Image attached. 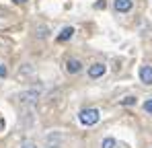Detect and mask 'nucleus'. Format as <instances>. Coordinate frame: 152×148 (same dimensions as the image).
Wrapping results in <instances>:
<instances>
[{
    "instance_id": "1",
    "label": "nucleus",
    "mask_w": 152,
    "mask_h": 148,
    "mask_svg": "<svg viewBox=\"0 0 152 148\" xmlns=\"http://www.w3.org/2000/svg\"><path fill=\"white\" fill-rule=\"evenodd\" d=\"M99 109H84V111H80V123L82 125H95V123L99 122Z\"/></svg>"
},
{
    "instance_id": "2",
    "label": "nucleus",
    "mask_w": 152,
    "mask_h": 148,
    "mask_svg": "<svg viewBox=\"0 0 152 148\" xmlns=\"http://www.w3.org/2000/svg\"><path fill=\"white\" fill-rule=\"evenodd\" d=\"M105 72H107V66H105V64H93V66L88 68V76H91V78H99V76H103Z\"/></svg>"
},
{
    "instance_id": "3",
    "label": "nucleus",
    "mask_w": 152,
    "mask_h": 148,
    "mask_svg": "<svg viewBox=\"0 0 152 148\" xmlns=\"http://www.w3.org/2000/svg\"><path fill=\"white\" fill-rule=\"evenodd\" d=\"M66 70H68V74H76V72H80L82 70V62L80 60H68L66 62Z\"/></svg>"
},
{
    "instance_id": "4",
    "label": "nucleus",
    "mask_w": 152,
    "mask_h": 148,
    "mask_svg": "<svg viewBox=\"0 0 152 148\" xmlns=\"http://www.w3.org/2000/svg\"><path fill=\"white\" fill-rule=\"evenodd\" d=\"M140 78L144 84H152V66H142L140 68Z\"/></svg>"
},
{
    "instance_id": "5",
    "label": "nucleus",
    "mask_w": 152,
    "mask_h": 148,
    "mask_svg": "<svg viewBox=\"0 0 152 148\" xmlns=\"http://www.w3.org/2000/svg\"><path fill=\"white\" fill-rule=\"evenodd\" d=\"M113 6L117 12H127V10H132V0H115Z\"/></svg>"
},
{
    "instance_id": "6",
    "label": "nucleus",
    "mask_w": 152,
    "mask_h": 148,
    "mask_svg": "<svg viewBox=\"0 0 152 148\" xmlns=\"http://www.w3.org/2000/svg\"><path fill=\"white\" fill-rule=\"evenodd\" d=\"M37 97H39V93H37V91H29V93H23L19 99H21V103H35Z\"/></svg>"
},
{
    "instance_id": "7",
    "label": "nucleus",
    "mask_w": 152,
    "mask_h": 148,
    "mask_svg": "<svg viewBox=\"0 0 152 148\" xmlns=\"http://www.w3.org/2000/svg\"><path fill=\"white\" fill-rule=\"evenodd\" d=\"M72 35H74V29L72 27H64L60 31V35H58V41H68V39H72Z\"/></svg>"
},
{
    "instance_id": "8",
    "label": "nucleus",
    "mask_w": 152,
    "mask_h": 148,
    "mask_svg": "<svg viewBox=\"0 0 152 148\" xmlns=\"http://www.w3.org/2000/svg\"><path fill=\"white\" fill-rule=\"evenodd\" d=\"M101 148H115V140H113V138H105Z\"/></svg>"
},
{
    "instance_id": "9",
    "label": "nucleus",
    "mask_w": 152,
    "mask_h": 148,
    "mask_svg": "<svg viewBox=\"0 0 152 148\" xmlns=\"http://www.w3.org/2000/svg\"><path fill=\"white\" fill-rule=\"evenodd\" d=\"M136 103V97H126V99H121V105H134Z\"/></svg>"
},
{
    "instance_id": "10",
    "label": "nucleus",
    "mask_w": 152,
    "mask_h": 148,
    "mask_svg": "<svg viewBox=\"0 0 152 148\" xmlns=\"http://www.w3.org/2000/svg\"><path fill=\"white\" fill-rule=\"evenodd\" d=\"M21 148H37V146H35V144H33L31 140H25V142L21 144Z\"/></svg>"
},
{
    "instance_id": "11",
    "label": "nucleus",
    "mask_w": 152,
    "mask_h": 148,
    "mask_svg": "<svg viewBox=\"0 0 152 148\" xmlns=\"http://www.w3.org/2000/svg\"><path fill=\"white\" fill-rule=\"evenodd\" d=\"M144 109H146L148 113H152V99H148V101L144 103Z\"/></svg>"
},
{
    "instance_id": "12",
    "label": "nucleus",
    "mask_w": 152,
    "mask_h": 148,
    "mask_svg": "<svg viewBox=\"0 0 152 148\" xmlns=\"http://www.w3.org/2000/svg\"><path fill=\"white\" fill-rule=\"evenodd\" d=\"M4 76H6V66L0 64V78H4Z\"/></svg>"
},
{
    "instance_id": "13",
    "label": "nucleus",
    "mask_w": 152,
    "mask_h": 148,
    "mask_svg": "<svg viewBox=\"0 0 152 148\" xmlns=\"http://www.w3.org/2000/svg\"><path fill=\"white\" fill-rule=\"evenodd\" d=\"M95 8H105V0H101V2H97V4H95Z\"/></svg>"
},
{
    "instance_id": "14",
    "label": "nucleus",
    "mask_w": 152,
    "mask_h": 148,
    "mask_svg": "<svg viewBox=\"0 0 152 148\" xmlns=\"http://www.w3.org/2000/svg\"><path fill=\"white\" fill-rule=\"evenodd\" d=\"M12 2H15V4H25L27 0H12Z\"/></svg>"
}]
</instances>
